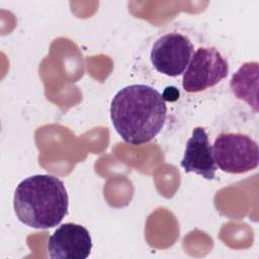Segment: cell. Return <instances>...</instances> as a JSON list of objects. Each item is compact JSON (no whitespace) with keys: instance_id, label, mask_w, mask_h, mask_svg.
<instances>
[{"instance_id":"cell-1","label":"cell","mask_w":259,"mask_h":259,"mask_svg":"<svg viewBox=\"0 0 259 259\" xmlns=\"http://www.w3.org/2000/svg\"><path fill=\"white\" fill-rule=\"evenodd\" d=\"M167 105L162 94L145 84L120 89L110 104L111 122L127 144L139 146L152 141L166 121Z\"/></svg>"},{"instance_id":"cell-2","label":"cell","mask_w":259,"mask_h":259,"mask_svg":"<svg viewBox=\"0 0 259 259\" xmlns=\"http://www.w3.org/2000/svg\"><path fill=\"white\" fill-rule=\"evenodd\" d=\"M13 207L24 225L47 230L58 226L68 213L69 198L62 180L50 174L23 179L16 187Z\"/></svg>"},{"instance_id":"cell-3","label":"cell","mask_w":259,"mask_h":259,"mask_svg":"<svg viewBox=\"0 0 259 259\" xmlns=\"http://www.w3.org/2000/svg\"><path fill=\"white\" fill-rule=\"evenodd\" d=\"M212 152L215 165L227 173H246L259 163L258 144L245 134L222 133L214 140Z\"/></svg>"},{"instance_id":"cell-4","label":"cell","mask_w":259,"mask_h":259,"mask_svg":"<svg viewBox=\"0 0 259 259\" xmlns=\"http://www.w3.org/2000/svg\"><path fill=\"white\" fill-rule=\"evenodd\" d=\"M228 74V62L215 48H199L183 73L182 87L189 93L200 92L215 86Z\"/></svg>"},{"instance_id":"cell-5","label":"cell","mask_w":259,"mask_h":259,"mask_svg":"<svg viewBox=\"0 0 259 259\" xmlns=\"http://www.w3.org/2000/svg\"><path fill=\"white\" fill-rule=\"evenodd\" d=\"M193 54L190 39L178 32L160 36L153 45L150 59L153 67L166 76L177 77L184 73Z\"/></svg>"},{"instance_id":"cell-6","label":"cell","mask_w":259,"mask_h":259,"mask_svg":"<svg viewBox=\"0 0 259 259\" xmlns=\"http://www.w3.org/2000/svg\"><path fill=\"white\" fill-rule=\"evenodd\" d=\"M91 249L88 230L74 223L60 226L48 240V252L52 259H86Z\"/></svg>"},{"instance_id":"cell-7","label":"cell","mask_w":259,"mask_h":259,"mask_svg":"<svg viewBox=\"0 0 259 259\" xmlns=\"http://www.w3.org/2000/svg\"><path fill=\"white\" fill-rule=\"evenodd\" d=\"M181 167L186 173H195L206 180H212L215 176L217 165L213 159L212 146L203 127L197 126L186 143Z\"/></svg>"},{"instance_id":"cell-8","label":"cell","mask_w":259,"mask_h":259,"mask_svg":"<svg viewBox=\"0 0 259 259\" xmlns=\"http://www.w3.org/2000/svg\"><path fill=\"white\" fill-rule=\"evenodd\" d=\"M258 63H244L231 79V89L234 95L247 102L255 112L258 111Z\"/></svg>"},{"instance_id":"cell-9","label":"cell","mask_w":259,"mask_h":259,"mask_svg":"<svg viewBox=\"0 0 259 259\" xmlns=\"http://www.w3.org/2000/svg\"><path fill=\"white\" fill-rule=\"evenodd\" d=\"M162 97L164 100H168V101H175L179 98V91L177 90V88L170 86L165 88Z\"/></svg>"}]
</instances>
